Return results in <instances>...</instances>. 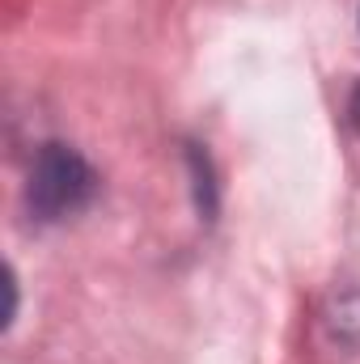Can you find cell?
<instances>
[{
    "mask_svg": "<svg viewBox=\"0 0 360 364\" xmlns=\"http://www.w3.org/2000/svg\"><path fill=\"white\" fill-rule=\"evenodd\" d=\"M93 195V170L64 144H47L34 161L30 174V208L43 220H60L73 216L90 203Z\"/></svg>",
    "mask_w": 360,
    "mask_h": 364,
    "instance_id": "1",
    "label": "cell"
},
{
    "mask_svg": "<svg viewBox=\"0 0 360 364\" xmlns=\"http://www.w3.org/2000/svg\"><path fill=\"white\" fill-rule=\"evenodd\" d=\"M352 119H356V127H360V90H356V97H352Z\"/></svg>",
    "mask_w": 360,
    "mask_h": 364,
    "instance_id": "2",
    "label": "cell"
}]
</instances>
